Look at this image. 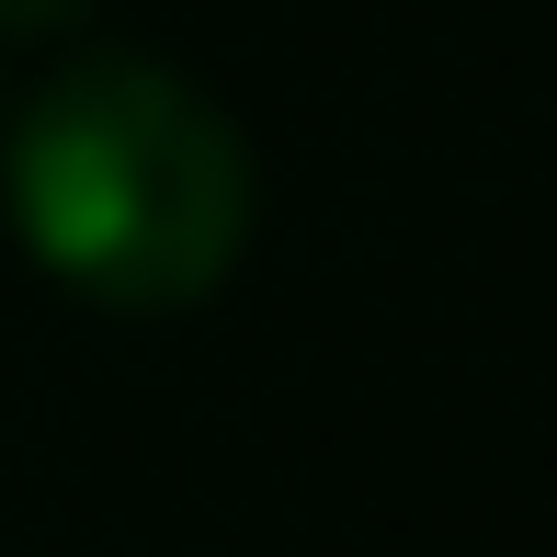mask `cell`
Instances as JSON below:
<instances>
[{
	"label": "cell",
	"instance_id": "7a4b0ae2",
	"mask_svg": "<svg viewBox=\"0 0 557 557\" xmlns=\"http://www.w3.org/2000/svg\"><path fill=\"white\" fill-rule=\"evenodd\" d=\"M91 0H0V35H69Z\"/></svg>",
	"mask_w": 557,
	"mask_h": 557
},
{
	"label": "cell",
	"instance_id": "6da1fadb",
	"mask_svg": "<svg viewBox=\"0 0 557 557\" xmlns=\"http://www.w3.org/2000/svg\"><path fill=\"white\" fill-rule=\"evenodd\" d=\"M12 227L103 308H194L250 239V148L160 58H81L12 125Z\"/></svg>",
	"mask_w": 557,
	"mask_h": 557
}]
</instances>
